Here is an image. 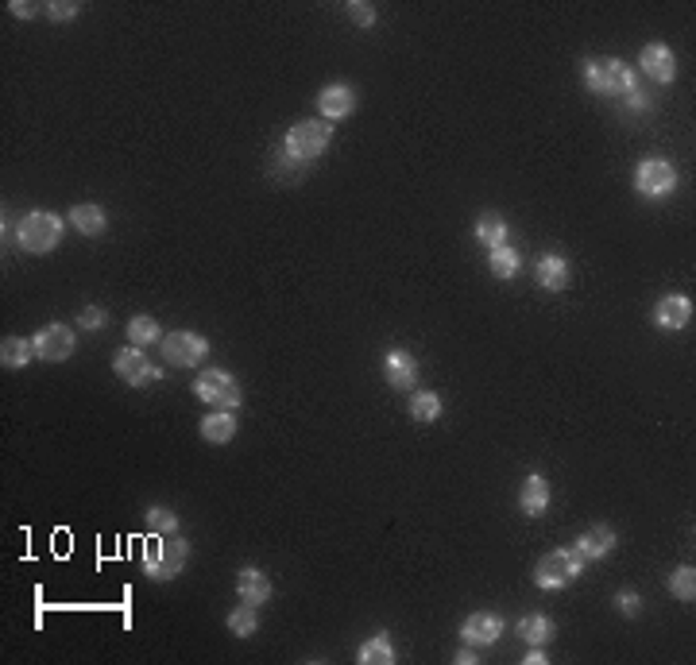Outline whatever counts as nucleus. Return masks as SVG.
I'll return each instance as SVG.
<instances>
[{
    "mask_svg": "<svg viewBox=\"0 0 696 665\" xmlns=\"http://www.w3.org/2000/svg\"><path fill=\"white\" fill-rule=\"evenodd\" d=\"M457 661H460V665H469V661H476V650H472V646H464V650H457Z\"/></svg>",
    "mask_w": 696,
    "mask_h": 665,
    "instance_id": "38",
    "label": "nucleus"
},
{
    "mask_svg": "<svg viewBox=\"0 0 696 665\" xmlns=\"http://www.w3.org/2000/svg\"><path fill=\"white\" fill-rule=\"evenodd\" d=\"M47 16H51V20H74V16H78V5H74V0H51V5H47Z\"/></svg>",
    "mask_w": 696,
    "mask_h": 665,
    "instance_id": "35",
    "label": "nucleus"
},
{
    "mask_svg": "<svg viewBox=\"0 0 696 665\" xmlns=\"http://www.w3.org/2000/svg\"><path fill=\"white\" fill-rule=\"evenodd\" d=\"M580 569H585V557L576 554V549H554V554H546L538 565H534V584L546 588V592H557V588H569Z\"/></svg>",
    "mask_w": 696,
    "mask_h": 665,
    "instance_id": "5",
    "label": "nucleus"
},
{
    "mask_svg": "<svg viewBox=\"0 0 696 665\" xmlns=\"http://www.w3.org/2000/svg\"><path fill=\"white\" fill-rule=\"evenodd\" d=\"M35 356L39 360H47V364H58V360H70V352L78 349V337H74V329L63 325V322H51V325H43L35 337Z\"/></svg>",
    "mask_w": 696,
    "mask_h": 665,
    "instance_id": "8",
    "label": "nucleus"
},
{
    "mask_svg": "<svg viewBox=\"0 0 696 665\" xmlns=\"http://www.w3.org/2000/svg\"><path fill=\"white\" fill-rule=\"evenodd\" d=\"M665 584H670V596H673V600L692 603V596H696V569H692V565H677Z\"/></svg>",
    "mask_w": 696,
    "mask_h": 665,
    "instance_id": "29",
    "label": "nucleus"
},
{
    "mask_svg": "<svg viewBox=\"0 0 696 665\" xmlns=\"http://www.w3.org/2000/svg\"><path fill=\"white\" fill-rule=\"evenodd\" d=\"M163 341V329L151 313H136L132 322H128V344H136V349H148V344Z\"/></svg>",
    "mask_w": 696,
    "mask_h": 665,
    "instance_id": "24",
    "label": "nucleus"
},
{
    "mask_svg": "<svg viewBox=\"0 0 696 665\" xmlns=\"http://www.w3.org/2000/svg\"><path fill=\"white\" fill-rule=\"evenodd\" d=\"M627 109H631V112H646V109H650V97H646L643 90H638V85L627 93Z\"/></svg>",
    "mask_w": 696,
    "mask_h": 665,
    "instance_id": "36",
    "label": "nucleus"
},
{
    "mask_svg": "<svg viewBox=\"0 0 696 665\" xmlns=\"http://www.w3.org/2000/svg\"><path fill=\"white\" fill-rule=\"evenodd\" d=\"M677 186V170L673 163H665V159H643L634 170V190L646 194V198H665L673 194Z\"/></svg>",
    "mask_w": 696,
    "mask_h": 665,
    "instance_id": "9",
    "label": "nucleus"
},
{
    "mask_svg": "<svg viewBox=\"0 0 696 665\" xmlns=\"http://www.w3.org/2000/svg\"><path fill=\"white\" fill-rule=\"evenodd\" d=\"M576 554L585 557V561H600V557H607L615 549V530L607 526V523H596V526H588L585 534L576 538Z\"/></svg>",
    "mask_w": 696,
    "mask_h": 665,
    "instance_id": "16",
    "label": "nucleus"
},
{
    "mask_svg": "<svg viewBox=\"0 0 696 665\" xmlns=\"http://www.w3.org/2000/svg\"><path fill=\"white\" fill-rule=\"evenodd\" d=\"M194 395L206 402V407H213V410H237L244 402L240 383L232 380L228 371H221V368H206V371H201L194 380Z\"/></svg>",
    "mask_w": 696,
    "mask_h": 665,
    "instance_id": "6",
    "label": "nucleus"
},
{
    "mask_svg": "<svg viewBox=\"0 0 696 665\" xmlns=\"http://www.w3.org/2000/svg\"><path fill=\"white\" fill-rule=\"evenodd\" d=\"M348 20H356V27H372L375 24V8L364 5V0H353V5H344Z\"/></svg>",
    "mask_w": 696,
    "mask_h": 665,
    "instance_id": "32",
    "label": "nucleus"
},
{
    "mask_svg": "<svg viewBox=\"0 0 696 665\" xmlns=\"http://www.w3.org/2000/svg\"><path fill=\"white\" fill-rule=\"evenodd\" d=\"M329 140H333V124H329V120H298V124L283 136V148H279V151L290 159V163L306 167V163H314V159L329 148Z\"/></svg>",
    "mask_w": 696,
    "mask_h": 665,
    "instance_id": "1",
    "label": "nucleus"
},
{
    "mask_svg": "<svg viewBox=\"0 0 696 665\" xmlns=\"http://www.w3.org/2000/svg\"><path fill=\"white\" fill-rule=\"evenodd\" d=\"M411 418H414V422H422V426L438 422V418H441V395L414 391V395H411Z\"/></svg>",
    "mask_w": 696,
    "mask_h": 665,
    "instance_id": "28",
    "label": "nucleus"
},
{
    "mask_svg": "<svg viewBox=\"0 0 696 665\" xmlns=\"http://www.w3.org/2000/svg\"><path fill=\"white\" fill-rule=\"evenodd\" d=\"M148 530H155V534H174V530H179V515H174L170 507H151V511H148Z\"/></svg>",
    "mask_w": 696,
    "mask_h": 665,
    "instance_id": "31",
    "label": "nucleus"
},
{
    "mask_svg": "<svg viewBox=\"0 0 696 665\" xmlns=\"http://www.w3.org/2000/svg\"><path fill=\"white\" fill-rule=\"evenodd\" d=\"M534 279H538V286L542 291H565L569 286V279H573V271H569V264H565V255H542L538 264H534Z\"/></svg>",
    "mask_w": 696,
    "mask_h": 665,
    "instance_id": "19",
    "label": "nucleus"
},
{
    "mask_svg": "<svg viewBox=\"0 0 696 665\" xmlns=\"http://www.w3.org/2000/svg\"><path fill=\"white\" fill-rule=\"evenodd\" d=\"M163 356H167V364L174 368H194L201 364V360L209 356V341L201 337V332L194 329H174L163 337Z\"/></svg>",
    "mask_w": 696,
    "mask_h": 665,
    "instance_id": "7",
    "label": "nucleus"
},
{
    "mask_svg": "<svg viewBox=\"0 0 696 665\" xmlns=\"http://www.w3.org/2000/svg\"><path fill=\"white\" fill-rule=\"evenodd\" d=\"M32 352H35V344L32 341H24V337H5V344H0V364L5 368H27L32 364Z\"/></svg>",
    "mask_w": 696,
    "mask_h": 665,
    "instance_id": "25",
    "label": "nucleus"
},
{
    "mask_svg": "<svg viewBox=\"0 0 696 665\" xmlns=\"http://www.w3.org/2000/svg\"><path fill=\"white\" fill-rule=\"evenodd\" d=\"M237 596L240 603H252V607H264L271 600V581H267V573H259V569H240L237 573Z\"/></svg>",
    "mask_w": 696,
    "mask_h": 665,
    "instance_id": "18",
    "label": "nucleus"
},
{
    "mask_svg": "<svg viewBox=\"0 0 696 665\" xmlns=\"http://www.w3.org/2000/svg\"><path fill=\"white\" fill-rule=\"evenodd\" d=\"M225 627H228L232 634H237V639H252V634L259 631V607H252V603H240L237 612H228Z\"/></svg>",
    "mask_w": 696,
    "mask_h": 665,
    "instance_id": "26",
    "label": "nucleus"
},
{
    "mask_svg": "<svg viewBox=\"0 0 696 665\" xmlns=\"http://www.w3.org/2000/svg\"><path fill=\"white\" fill-rule=\"evenodd\" d=\"M391 661H395V646H391L387 634H372L360 646V665H391Z\"/></svg>",
    "mask_w": 696,
    "mask_h": 665,
    "instance_id": "27",
    "label": "nucleus"
},
{
    "mask_svg": "<svg viewBox=\"0 0 696 665\" xmlns=\"http://www.w3.org/2000/svg\"><path fill=\"white\" fill-rule=\"evenodd\" d=\"M317 109H322V120H344V117H353V109H356V93H353V85H341V82H333L322 90V97H317Z\"/></svg>",
    "mask_w": 696,
    "mask_h": 665,
    "instance_id": "13",
    "label": "nucleus"
},
{
    "mask_svg": "<svg viewBox=\"0 0 696 665\" xmlns=\"http://www.w3.org/2000/svg\"><path fill=\"white\" fill-rule=\"evenodd\" d=\"M654 322H658V329H665V332L685 329V325L692 322V298H685V294L662 298V302H658V310H654Z\"/></svg>",
    "mask_w": 696,
    "mask_h": 665,
    "instance_id": "15",
    "label": "nucleus"
},
{
    "mask_svg": "<svg viewBox=\"0 0 696 665\" xmlns=\"http://www.w3.org/2000/svg\"><path fill=\"white\" fill-rule=\"evenodd\" d=\"M105 225H109V217H105V209H101V206H93V201L70 209V228L82 233V236H101V233H105Z\"/></svg>",
    "mask_w": 696,
    "mask_h": 665,
    "instance_id": "20",
    "label": "nucleus"
},
{
    "mask_svg": "<svg viewBox=\"0 0 696 665\" xmlns=\"http://www.w3.org/2000/svg\"><path fill=\"white\" fill-rule=\"evenodd\" d=\"M518 507H522V515L527 518H538V515H546V507H549V480L546 476H527L522 480V487H518Z\"/></svg>",
    "mask_w": 696,
    "mask_h": 665,
    "instance_id": "17",
    "label": "nucleus"
},
{
    "mask_svg": "<svg viewBox=\"0 0 696 665\" xmlns=\"http://www.w3.org/2000/svg\"><path fill=\"white\" fill-rule=\"evenodd\" d=\"M112 371L121 375L128 387H148L159 380V368L143 356V349H136V344H128V349H121L112 356Z\"/></svg>",
    "mask_w": 696,
    "mask_h": 665,
    "instance_id": "10",
    "label": "nucleus"
},
{
    "mask_svg": "<svg viewBox=\"0 0 696 665\" xmlns=\"http://www.w3.org/2000/svg\"><path fill=\"white\" fill-rule=\"evenodd\" d=\"M58 240H63V217H58V213L35 209V213H27L24 221L16 225V244L24 252H32V255L54 252Z\"/></svg>",
    "mask_w": 696,
    "mask_h": 665,
    "instance_id": "2",
    "label": "nucleus"
},
{
    "mask_svg": "<svg viewBox=\"0 0 696 665\" xmlns=\"http://www.w3.org/2000/svg\"><path fill=\"white\" fill-rule=\"evenodd\" d=\"M615 607H619V612L627 615V619H634V615H643V596L627 588V592H619V596H615Z\"/></svg>",
    "mask_w": 696,
    "mask_h": 665,
    "instance_id": "34",
    "label": "nucleus"
},
{
    "mask_svg": "<svg viewBox=\"0 0 696 665\" xmlns=\"http://www.w3.org/2000/svg\"><path fill=\"white\" fill-rule=\"evenodd\" d=\"M638 66H643L646 78L658 82V85L677 78V59H673V51L665 47V43H646L643 54H638Z\"/></svg>",
    "mask_w": 696,
    "mask_h": 665,
    "instance_id": "11",
    "label": "nucleus"
},
{
    "mask_svg": "<svg viewBox=\"0 0 696 665\" xmlns=\"http://www.w3.org/2000/svg\"><path fill=\"white\" fill-rule=\"evenodd\" d=\"M585 85L600 97H627L634 90V70L619 59H596L585 63Z\"/></svg>",
    "mask_w": 696,
    "mask_h": 665,
    "instance_id": "4",
    "label": "nucleus"
},
{
    "mask_svg": "<svg viewBox=\"0 0 696 665\" xmlns=\"http://www.w3.org/2000/svg\"><path fill=\"white\" fill-rule=\"evenodd\" d=\"M499 634H503V623L491 612H472L460 623V639L469 646H491V642H499Z\"/></svg>",
    "mask_w": 696,
    "mask_h": 665,
    "instance_id": "14",
    "label": "nucleus"
},
{
    "mask_svg": "<svg viewBox=\"0 0 696 665\" xmlns=\"http://www.w3.org/2000/svg\"><path fill=\"white\" fill-rule=\"evenodd\" d=\"M186 557H190V545L186 538H155L148 542L143 549V573L151 576V581H174L182 569H186Z\"/></svg>",
    "mask_w": 696,
    "mask_h": 665,
    "instance_id": "3",
    "label": "nucleus"
},
{
    "mask_svg": "<svg viewBox=\"0 0 696 665\" xmlns=\"http://www.w3.org/2000/svg\"><path fill=\"white\" fill-rule=\"evenodd\" d=\"M201 438L209 445H225L237 438V418H232V410H209L201 418Z\"/></svg>",
    "mask_w": 696,
    "mask_h": 665,
    "instance_id": "21",
    "label": "nucleus"
},
{
    "mask_svg": "<svg viewBox=\"0 0 696 665\" xmlns=\"http://www.w3.org/2000/svg\"><path fill=\"white\" fill-rule=\"evenodd\" d=\"M518 639L527 642V646H546L549 639H554V619L549 615H522L518 619Z\"/></svg>",
    "mask_w": 696,
    "mask_h": 665,
    "instance_id": "22",
    "label": "nucleus"
},
{
    "mask_svg": "<svg viewBox=\"0 0 696 665\" xmlns=\"http://www.w3.org/2000/svg\"><path fill=\"white\" fill-rule=\"evenodd\" d=\"M78 325H82V329H105V325H109V313L101 310V306H82Z\"/></svg>",
    "mask_w": 696,
    "mask_h": 665,
    "instance_id": "33",
    "label": "nucleus"
},
{
    "mask_svg": "<svg viewBox=\"0 0 696 665\" xmlns=\"http://www.w3.org/2000/svg\"><path fill=\"white\" fill-rule=\"evenodd\" d=\"M476 240L484 244V248H503L507 244V221L499 213H480V221H476Z\"/></svg>",
    "mask_w": 696,
    "mask_h": 665,
    "instance_id": "23",
    "label": "nucleus"
},
{
    "mask_svg": "<svg viewBox=\"0 0 696 665\" xmlns=\"http://www.w3.org/2000/svg\"><path fill=\"white\" fill-rule=\"evenodd\" d=\"M12 12H16V16H35V8L24 5V0H16V5H12Z\"/></svg>",
    "mask_w": 696,
    "mask_h": 665,
    "instance_id": "39",
    "label": "nucleus"
},
{
    "mask_svg": "<svg viewBox=\"0 0 696 665\" xmlns=\"http://www.w3.org/2000/svg\"><path fill=\"white\" fill-rule=\"evenodd\" d=\"M383 375H387V383L395 387V391H414V383H418V360L406 352V349H391L383 356Z\"/></svg>",
    "mask_w": 696,
    "mask_h": 665,
    "instance_id": "12",
    "label": "nucleus"
},
{
    "mask_svg": "<svg viewBox=\"0 0 696 665\" xmlns=\"http://www.w3.org/2000/svg\"><path fill=\"white\" fill-rule=\"evenodd\" d=\"M488 264H491V275H496V279H515L522 259H518V252H515V248H507V244H503V248H491Z\"/></svg>",
    "mask_w": 696,
    "mask_h": 665,
    "instance_id": "30",
    "label": "nucleus"
},
{
    "mask_svg": "<svg viewBox=\"0 0 696 665\" xmlns=\"http://www.w3.org/2000/svg\"><path fill=\"white\" fill-rule=\"evenodd\" d=\"M546 661H549V658H546L542 646H530V650H527V665H546Z\"/></svg>",
    "mask_w": 696,
    "mask_h": 665,
    "instance_id": "37",
    "label": "nucleus"
}]
</instances>
